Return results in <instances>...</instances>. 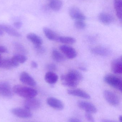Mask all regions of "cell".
I'll list each match as a JSON object with an SVG mask.
<instances>
[{
    "label": "cell",
    "mask_w": 122,
    "mask_h": 122,
    "mask_svg": "<svg viewBox=\"0 0 122 122\" xmlns=\"http://www.w3.org/2000/svg\"><path fill=\"white\" fill-rule=\"evenodd\" d=\"M34 49L39 54L45 53L46 49L42 46H34Z\"/></svg>",
    "instance_id": "cell-29"
},
{
    "label": "cell",
    "mask_w": 122,
    "mask_h": 122,
    "mask_svg": "<svg viewBox=\"0 0 122 122\" xmlns=\"http://www.w3.org/2000/svg\"><path fill=\"white\" fill-rule=\"evenodd\" d=\"M52 56L53 59L57 62H62L66 60L64 55L56 49L52 51Z\"/></svg>",
    "instance_id": "cell-22"
},
{
    "label": "cell",
    "mask_w": 122,
    "mask_h": 122,
    "mask_svg": "<svg viewBox=\"0 0 122 122\" xmlns=\"http://www.w3.org/2000/svg\"><path fill=\"white\" fill-rule=\"evenodd\" d=\"M111 69L113 73L115 74H122V58H117L113 60L111 64Z\"/></svg>",
    "instance_id": "cell-16"
},
{
    "label": "cell",
    "mask_w": 122,
    "mask_h": 122,
    "mask_svg": "<svg viewBox=\"0 0 122 122\" xmlns=\"http://www.w3.org/2000/svg\"><path fill=\"white\" fill-rule=\"evenodd\" d=\"M13 91L17 95L26 99L35 97L38 94L36 90L21 85H15L13 87Z\"/></svg>",
    "instance_id": "cell-2"
},
{
    "label": "cell",
    "mask_w": 122,
    "mask_h": 122,
    "mask_svg": "<svg viewBox=\"0 0 122 122\" xmlns=\"http://www.w3.org/2000/svg\"><path fill=\"white\" fill-rule=\"evenodd\" d=\"M13 46L14 49L17 52H19L20 54L24 55L27 54L28 53V51L26 48L20 43L15 41L13 43Z\"/></svg>",
    "instance_id": "cell-26"
},
{
    "label": "cell",
    "mask_w": 122,
    "mask_h": 122,
    "mask_svg": "<svg viewBox=\"0 0 122 122\" xmlns=\"http://www.w3.org/2000/svg\"><path fill=\"white\" fill-rule=\"evenodd\" d=\"M104 81L107 84L116 89L122 92V80L119 77L113 74H107L105 76Z\"/></svg>",
    "instance_id": "cell-3"
},
{
    "label": "cell",
    "mask_w": 122,
    "mask_h": 122,
    "mask_svg": "<svg viewBox=\"0 0 122 122\" xmlns=\"http://www.w3.org/2000/svg\"><path fill=\"white\" fill-rule=\"evenodd\" d=\"M14 26L16 28L19 29L21 28L22 26V23L20 21H16L13 24Z\"/></svg>",
    "instance_id": "cell-33"
},
{
    "label": "cell",
    "mask_w": 122,
    "mask_h": 122,
    "mask_svg": "<svg viewBox=\"0 0 122 122\" xmlns=\"http://www.w3.org/2000/svg\"><path fill=\"white\" fill-rule=\"evenodd\" d=\"M44 79L47 83L50 84H54L57 82L58 77L53 72L49 71L45 74Z\"/></svg>",
    "instance_id": "cell-21"
},
{
    "label": "cell",
    "mask_w": 122,
    "mask_h": 122,
    "mask_svg": "<svg viewBox=\"0 0 122 122\" xmlns=\"http://www.w3.org/2000/svg\"><path fill=\"white\" fill-rule=\"evenodd\" d=\"M0 94L3 97L8 99L13 97V89L8 82L5 81L0 82Z\"/></svg>",
    "instance_id": "cell-5"
},
{
    "label": "cell",
    "mask_w": 122,
    "mask_h": 122,
    "mask_svg": "<svg viewBox=\"0 0 122 122\" xmlns=\"http://www.w3.org/2000/svg\"><path fill=\"white\" fill-rule=\"evenodd\" d=\"M100 21L105 25H109L111 24L114 21L112 16L107 13H101L98 16Z\"/></svg>",
    "instance_id": "cell-20"
},
{
    "label": "cell",
    "mask_w": 122,
    "mask_h": 122,
    "mask_svg": "<svg viewBox=\"0 0 122 122\" xmlns=\"http://www.w3.org/2000/svg\"><path fill=\"white\" fill-rule=\"evenodd\" d=\"M69 14L71 18L76 21H84L86 19V16L79 9L75 6L71 7L69 9Z\"/></svg>",
    "instance_id": "cell-12"
},
{
    "label": "cell",
    "mask_w": 122,
    "mask_h": 122,
    "mask_svg": "<svg viewBox=\"0 0 122 122\" xmlns=\"http://www.w3.org/2000/svg\"><path fill=\"white\" fill-rule=\"evenodd\" d=\"M119 120L120 122H122V116H120L119 117Z\"/></svg>",
    "instance_id": "cell-39"
},
{
    "label": "cell",
    "mask_w": 122,
    "mask_h": 122,
    "mask_svg": "<svg viewBox=\"0 0 122 122\" xmlns=\"http://www.w3.org/2000/svg\"><path fill=\"white\" fill-rule=\"evenodd\" d=\"M103 95L106 101L112 106H117L120 103V100L118 95L112 91L105 90Z\"/></svg>",
    "instance_id": "cell-4"
},
{
    "label": "cell",
    "mask_w": 122,
    "mask_h": 122,
    "mask_svg": "<svg viewBox=\"0 0 122 122\" xmlns=\"http://www.w3.org/2000/svg\"><path fill=\"white\" fill-rule=\"evenodd\" d=\"M46 68L50 71L52 72L56 71L57 69V66L53 64H50L47 65L46 66Z\"/></svg>",
    "instance_id": "cell-31"
},
{
    "label": "cell",
    "mask_w": 122,
    "mask_h": 122,
    "mask_svg": "<svg viewBox=\"0 0 122 122\" xmlns=\"http://www.w3.org/2000/svg\"><path fill=\"white\" fill-rule=\"evenodd\" d=\"M47 103L51 107L58 110H62L64 107L62 102L54 97H48L47 100Z\"/></svg>",
    "instance_id": "cell-13"
},
{
    "label": "cell",
    "mask_w": 122,
    "mask_h": 122,
    "mask_svg": "<svg viewBox=\"0 0 122 122\" xmlns=\"http://www.w3.org/2000/svg\"><path fill=\"white\" fill-rule=\"evenodd\" d=\"M79 69H80V70L83 71H87V69L86 67H79Z\"/></svg>",
    "instance_id": "cell-37"
},
{
    "label": "cell",
    "mask_w": 122,
    "mask_h": 122,
    "mask_svg": "<svg viewBox=\"0 0 122 122\" xmlns=\"http://www.w3.org/2000/svg\"><path fill=\"white\" fill-rule=\"evenodd\" d=\"M114 7L116 14L120 20L122 19V0H115Z\"/></svg>",
    "instance_id": "cell-23"
},
{
    "label": "cell",
    "mask_w": 122,
    "mask_h": 122,
    "mask_svg": "<svg viewBox=\"0 0 122 122\" xmlns=\"http://www.w3.org/2000/svg\"><path fill=\"white\" fill-rule=\"evenodd\" d=\"M19 65L12 58L1 59L0 60V67L3 69H11L18 67Z\"/></svg>",
    "instance_id": "cell-11"
},
{
    "label": "cell",
    "mask_w": 122,
    "mask_h": 122,
    "mask_svg": "<svg viewBox=\"0 0 122 122\" xmlns=\"http://www.w3.org/2000/svg\"><path fill=\"white\" fill-rule=\"evenodd\" d=\"M59 49L64 56L69 59H73L77 56V53L73 47L67 45H61L59 46Z\"/></svg>",
    "instance_id": "cell-8"
},
{
    "label": "cell",
    "mask_w": 122,
    "mask_h": 122,
    "mask_svg": "<svg viewBox=\"0 0 122 122\" xmlns=\"http://www.w3.org/2000/svg\"><path fill=\"white\" fill-rule=\"evenodd\" d=\"M77 105L80 109L87 113L95 114L97 112V109L92 103L85 101H79L77 102Z\"/></svg>",
    "instance_id": "cell-7"
},
{
    "label": "cell",
    "mask_w": 122,
    "mask_h": 122,
    "mask_svg": "<svg viewBox=\"0 0 122 122\" xmlns=\"http://www.w3.org/2000/svg\"><path fill=\"white\" fill-rule=\"evenodd\" d=\"M68 122H82L79 119L75 117H71L69 119Z\"/></svg>",
    "instance_id": "cell-34"
},
{
    "label": "cell",
    "mask_w": 122,
    "mask_h": 122,
    "mask_svg": "<svg viewBox=\"0 0 122 122\" xmlns=\"http://www.w3.org/2000/svg\"><path fill=\"white\" fill-rule=\"evenodd\" d=\"M101 122H117L114 120H110L106 119H103L101 120Z\"/></svg>",
    "instance_id": "cell-36"
},
{
    "label": "cell",
    "mask_w": 122,
    "mask_h": 122,
    "mask_svg": "<svg viewBox=\"0 0 122 122\" xmlns=\"http://www.w3.org/2000/svg\"><path fill=\"white\" fill-rule=\"evenodd\" d=\"M1 58L0 54V60H1Z\"/></svg>",
    "instance_id": "cell-40"
},
{
    "label": "cell",
    "mask_w": 122,
    "mask_h": 122,
    "mask_svg": "<svg viewBox=\"0 0 122 122\" xmlns=\"http://www.w3.org/2000/svg\"><path fill=\"white\" fill-rule=\"evenodd\" d=\"M4 33V32L1 29L0 26V36H2V35H3Z\"/></svg>",
    "instance_id": "cell-38"
},
{
    "label": "cell",
    "mask_w": 122,
    "mask_h": 122,
    "mask_svg": "<svg viewBox=\"0 0 122 122\" xmlns=\"http://www.w3.org/2000/svg\"><path fill=\"white\" fill-rule=\"evenodd\" d=\"M0 26L4 32H5L11 36L17 38H19L21 36V34L19 32L11 26L0 24Z\"/></svg>",
    "instance_id": "cell-14"
},
{
    "label": "cell",
    "mask_w": 122,
    "mask_h": 122,
    "mask_svg": "<svg viewBox=\"0 0 122 122\" xmlns=\"http://www.w3.org/2000/svg\"><path fill=\"white\" fill-rule=\"evenodd\" d=\"M27 39L34 44V46H42L43 43L42 38L34 33H30L27 36Z\"/></svg>",
    "instance_id": "cell-17"
},
{
    "label": "cell",
    "mask_w": 122,
    "mask_h": 122,
    "mask_svg": "<svg viewBox=\"0 0 122 122\" xmlns=\"http://www.w3.org/2000/svg\"><path fill=\"white\" fill-rule=\"evenodd\" d=\"M49 6L54 11H58L61 8L62 2L61 0H52L49 3Z\"/></svg>",
    "instance_id": "cell-24"
},
{
    "label": "cell",
    "mask_w": 122,
    "mask_h": 122,
    "mask_svg": "<svg viewBox=\"0 0 122 122\" xmlns=\"http://www.w3.org/2000/svg\"><path fill=\"white\" fill-rule=\"evenodd\" d=\"M75 38L70 36H59L58 41L65 44H72L76 42Z\"/></svg>",
    "instance_id": "cell-25"
},
{
    "label": "cell",
    "mask_w": 122,
    "mask_h": 122,
    "mask_svg": "<svg viewBox=\"0 0 122 122\" xmlns=\"http://www.w3.org/2000/svg\"><path fill=\"white\" fill-rule=\"evenodd\" d=\"M12 58L19 64H24L27 61L28 59L25 55L20 54H15L12 57Z\"/></svg>",
    "instance_id": "cell-27"
},
{
    "label": "cell",
    "mask_w": 122,
    "mask_h": 122,
    "mask_svg": "<svg viewBox=\"0 0 122 122\" xmlns=\"http://www.w3.org/2000/svg\"><path fill=\"white\" fill-rule=\"evenodd\" d=\"M31 66L33 68H36L38 67V64L35 61H32L31 63Z\"/></svg>",
    "instance_id": "cell-35"
},
{
    "label": "cell",
    "mask_w": 122,
    "mask_h": 122,
    "mask_svg": "<svg viewBox=\"0 0 122 122\" xmlns=\"http://www.w3.org/2000/svg\"><path fill=\"white\" fill-rule=\"evenodd\" d=\"M83 78L82 75L75 70H70L67 74L62 75L61 76L62 85L71 88L76 87Z\"/></svg>",
    "instance_id": "cell-1"
},
{
    "label": "cell",
    "mask_w": 122,
    "mask_h": 122,
    "mask_svg": "<svg viewBox=\"0 0 122 122\" xmlns=\"http://www.w3.org/2000/svg\"><path fill=\"white\" fill-rule=\"evenodd\" d=\"M11 112L16 117L23 119L30 118L32 116V113L30 111L25 108H14L11 109Z\"/></svg>",
    "instance_id": "cell-9"
},
{
    "label": "cell",
    "mask_w": 122,
    "mask_h": 122,
    "mask_svg": "<svg viewBox=\"0 0 122 122\" xmlns=\"http://www.w3.org/2000/svg\"><path fill=\"white\" fill-rule=\"evenodd\" d=\"M19 80L23 84L31 87L36 86L37 83L34 79L26 71L21 72L19 76Z\"/></svg>",
    "instance_id": "cell-10"
},
{
    "label": "cell",
    "mask_w": 122,
    "mask_h": 122,
    "mask_svg": "<svg viewBox=\"0 0 122 122\" xmlns=\"http://www.w3.org/2000/svg\"><path fill=\"white\" fill-rule=\"evenodd\" d=\"M92 53L101 56H107L110 54V50L104 47H96L91 49Z\"/></svg>",
    "instance_id": "cell-18"
},
{
    "label": "cell",
    "mask_w": 122,
    "mask_h": 122,
    "mask_svg": "<svg viewBox=\"0 0 122 122\" xmlns=\"http://www.w3.org/2000/svg\"><path fill=\"white\" fill-rule=\"evenodd\" d=\"M8 52V51L6 47L3 46H0V53H7Z\"/></svg>",
    "instance_id": "cell-32"
},
{
    "label": "cell",
    "mask_w": 122,
    "mask_h": 122,
    "mask_svg": "<svg viewBox=\"0 0 122 122\" xmlns=\"http://www.w3.org/2000/svg\"><path fill=\"white\" fill-rule=\"evenodd\" d=\"M85 117L88 122H95L94 118L90 113L86 112L85 114Z\"/></svg>",
    "instance_id": "cell-30"
},
{
    "label": "cell",
    "mask_w": 122,
    "mask_h": 122,
    "mask_svg": "<svg viewBox=\"0 0 122 122\" xmlns=\"http://www.w3.org/2000/svg\"><path fill=\"white\" fill-rule=\"evenodd\" d=\"M67 93L70 95L78 97L83 99H89L91 98V97L88 93L80 89L68 90H67Z\"/></svg>",
    "instance_id": "cell-15"
},
{
    "label": "cell",
    "mask_w": 122,
    "mask_h": 122,
    "mask_svg": "<svg viewBox=\"0 0 122 122\" xmlns=\"http://www.w3.org/2000/svg\"><path fill=\"white\" fill-rule=\"evenodd\" d=\"M24 108L28 110H36L41 107V103L40 101L34 97L26 99L24 103Z\"/></svg>",
    "instance_id": "cell-6"
},
{
    "label": "cell",
    "mask_w": 122,
    "mask_h": 122,
    "mask_svg": "<svg viewBox=\"0 0 122 122\" xmlns=\"http://www.w3.org/2000/svg\"><path fill=\"white\" fill-rule=\"evenodd\" d=\"M74 25L77 29H83L86 26V24L84 21L76 20L74 24Z\"/></svg>",
    "instance_id": "cell-28"
},
{
    "label": "cell",
    "mask_w": 122,
    "mask_h": 122,
    "mask_svg": "<svg viewBox=\"0 0 122 122\" xmlns=\"http://www.w3.org/2000/svg\"><path fill=\"white\" fill-rule=\"evenodd\" d=\"M43 31L46 37L51 41H58L59 36L53 31L47 27L43 28Z\"/></svg>",
    "instance_id": "cell-19"
}]
</instances>
